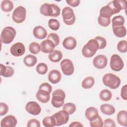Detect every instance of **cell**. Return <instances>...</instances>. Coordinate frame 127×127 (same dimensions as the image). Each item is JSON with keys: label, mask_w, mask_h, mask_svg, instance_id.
Here are the masks:
<instances>
[{"label": "cell", "mask_w": 127, "mask_h": 127, "mask_svg": "<svg viewBox=\"0 0 127 127\" xmlns=\"http://www.w3.org/2000/svg\"><path fill=\"white\" fill-rule=\"evenodd\" d=\"M99 50V45L95 39L89 40L82 49V54L86 58L93 57Z\"/></svg>", "instance_id": "obj_1"}, {"label": "cell", "mask_w": 127, "mask_h": 127, "mask_svg": "<svg viewBox=\"0 0 127 127\" xmlns=\"http://www.w3.org/2000/svg\"><path fill=\"white\" fill-rule=\"evenodd\" d=\"M102 82L105 86L112 89L118 88L121 83L120 78L111 73L105 74L102 78Z\"/></svg>", "instance_id": "obj_2"}, {"label": "cell", "mask_w": 127, "mask_h": 127, "mask_svg": "<svg viewBox=\"0 0 127 127\" xmlns=\"http://www.w3.org/2000/svg\"><path fill=\"white\" fill-rule=\"evenodd\" d=\"M16 36V31L14 28L11 26L4 27L0 34V41L5 44L11 43Z\"/></svg>", "instance_id": "obj_3"}, {"label": "cell", "mask_w": 127, "mask_h": 127, "mask_svg": "<svg viewBox=\"0 0 127 127\" xmlns=\"http://www.w3.org/2000/svg\"><path fill=\"white\" fill-rule=\"evenodd\" d=\"M65 97V92L62 89H58L52 93L51 103L52 105L57 108H60L64 105Z\"/></svg>", "instance_id": "obj_4"}, {"label": "cell", "mask_w": 127, "mask_h": 127, "mask_svg": "<svg viewBox=\"0 0 127 127\" xmlns=\"http://www.w3.org/2000/svg\"><path fill=\"white\" fill-rule=\"evenodd\" d=\"M62 17L64 22L67 25H72L75 21L74 11L70 7L65 6L63 9Z\"/></svg>", "instance_id": "obj_5"}, {"label": "cell", "mask_w": 127, "mask_h": 127, "mask_svg": "<svg viewBox=\"0 0 127 127\" xmlns=\"http://www.w3.org/2000/svg\"><path fill=\"white\" fill-rule=\"evenodd\" d=\"M26 17V10L24 7L20 5L14 10L12 13V20L17 23L23 22Z\"/></svg>", "instance_id": "obj_6"}, {"label": "cell", "mask_w": 127, "mask_h": 127, "mask_svg": "<svg viewBox=\"0 0 127 127\" xmlns=\"http://www.w3.org/2000/svg\"><path fill=\"white\" fill-rule=\"evenodd\" d=\"M52 117L54 119L55 126H60L66 124L69 118V115L63 110L53 114Z\"/></svg>", "instance_id": "obj_7"}, {"label": "cell", "mask_w": 127, "mask_h": 127, "mask_svg": "<svg viewBox=\"0 0 127 127\" xmlns=\"http://www.w3.org/2000/svg\"><path fill=\"white\" fill-rule=\"evenodd\" d=\"M110 65L113 70L119 71L123 68L124 64L120 56L117 54H114L111 56Z\"/></svg>", "instance_id": "obj_8"}, {"label": "cell", "mask_w": 127, "mask_h": 127, "mask_svg": "<svg viewBox=\"0 0 127 127\" xmlns=\"http://www.w3.org/2000/svg\"><path fill=\"white\" fill-rule=\"evenodd\" d=\"M63 73L67 76L71 75L74 72V67L72 61L69 59L63 60L60 64Z\"/></svg>", "instance_id": "obj_9"}, {"label": "cell", "mask_w": 127, "mask_h": 127, "mask_svg": "<svg viewBox=\"0 0 127 127\" xmlns=\"http://www.w3.org/2000/svg\"><path fill=\"white\" fill-rule=\"evenodd\" d=\"M112 9L114 14L119 13L121 10L125 9L127 6V1L124 0H114L108 4Z\"/></svg>", "instance_id": "obj_10"}, {"label": "cell", "mask_w": 127, "mask_h": 127, "mask_svg": "<svg viewBox=\"0 0 127 127\" xmlns=\"http://www.w3.org/2000/svg\"><path fill=\"white\" fill-rule=\"evenodd\" d=\"M26 111L33 116L38 115L41 111V108L39 104L35 101H29L25 106Z\"/></svg>", "instance_id": "obj_11"}, {"label": "cell", "mask_w": 127, "mask_h": 127, "mask_svg": "<svg viewBox=\"0 0 127 127\" xmlns=\"http://www.w3.org/2000/svg\"><path fill=\"white\" fill-rule=\"evenodd\" d=\"M11 54L14 57L22 56L25 52V48L24 44L21 42H17L11 46L10 49Z\"/></svg>", "instance_id": "obj_12"}, {"label": "cell", "mask_w": 127, "mask_h": 127, "mask_svg": "<svg viewBox=\"0 0 127 127\" xmlns=\"http://www.w3.org/2000/svg\"><path fill=\"white\" fill-rule=\"evenodd\" d=\"M107 57L103 55H99L96 56L93 60V65L98 69L104 68L107 64Z\"/></svg>", "instance_id": "obj_13"}, {"label": "cell", "mask_w": 127, "mask_h": 127, "mask_svg": "<svg viewBox=\"0 0 127 127\" xmlns=\"http://www.w3.org/2000/svg\"><path fill=\"white\" fill-rule=\"evenodd\" d=\"M17 121L12 115H8L3 118L0 122L1 127H14L16 126Z\"/></svg>", "instance_id": "obj_14"}, {"label": "cell", "mask_w": 127, "mask_h": 127, "mask_svg": "<svg viewBox=\"0 0 127 127\" xmlns=\"http://www.w3.org/2000/svg\"><path fill=\"white\" fill-rule=\"evenodd\" d=\"M41 50L44 53H50L54 50L56 47L54 43L50 40L47 39L43 41L40 45Z\"/></svg>", "instance_id": "obj_15"}, {"label": "cell", "mask_w": 127, "mask_h": 127, "mask_svg": "<svg viewBox=\"0 0 127 127\" xmlns=\"http://www.w3.org/2000/svg\"><path fill=\"white\" fill-rule=\"evenodd\" d=\"M33 34L36 38L42 40L47 37V32L45 28L42 26L38 25L34 28L33 30Z\"/></svg>", "instance_id": "obj_16"}, {"label": "cell", "mask_w": 127, "mask_h": 127, "mask_svg": "<svg viewBox=\"0 0 127 127\" xmlns=\"http://www.w3.org/2000/svg\"><path fill=\"white\" fill-rule=\"evenodd\" d=\"M50 92L46 90L39 89L36 96L38 101L43 103H46L50 100Z\"/></svg>", "instance_id": "obj_17"}, {"label": "cell", "mask_w": 127, "mask_h": 127, "mask_svg": "<svg viewBox=\"0 0 127 127\" xmlns=\"http://www.w3.org/2000/svg\"><path fill=\"white\" fill-rule=\"evenodd\" d=\"M85 116L89 121H92L96 119L99 116L98 110L94 107H90L85 110Z\"/></svg>", "instance_id": "obj_18"}, {"label": "cell", "mask_w": 127, "mask_h": 127, "mask_svg": "<svg viewBox=\"0 0 127 127\" xmlns=\"http://www.w3.org/2000/svg\"><path fill=\"white\" fill-rule=\"evenodd\" d=\"M77 45V42L75 39L71 36L66 37L63 42V47L67 50H73Z\"/></svg>", "instance_id": "obj_19"}, {"label": "cell", "mask_w": 127, "mask_h": 127, "mask_svg": "<svg viewBox=\"0 0 127 127\" xmlns=\"http://www.w3.org/2000/svg\"><path fill=\"white\" fill-rule=\"evenodd\" d=\"M62 78L61 72L57 69H53L50 71L48 74V79L49 81L53 84L59 83Z\"/></svg>", "instance_id": "obj_20"}, {"label": "cell", "mask_w": 127, "mask_h": 127, "mask_svg": "<svg viewBox=\"0 0 127 127\" xmlns=\"http://www.w3.org/2000/svg\"><path fill=\"white\" fill-rule=\"evenodd\" d=\"M40 13L45 16H53V9L52 4L45 3L40 7Z\"/></svg>", "instance_id": "obj_21"}, {"label": "cell", "mask_w": 127, "mask_h": 127, "mask_svg": "<svg viewBox=\"0 0 127 127\" xmlns=\"http://www.w3.org/2000/svg\"><path fill=\"white\" fill-rule=\"evenodd\" d=\"M0 75L4 77H10L14 73V70L13 67L10 66H5L2 64H0Z\"/></svg>", "instance_id": "obj_22"}, {"label": "cell", "mask_w": 127, "mask_h": 127, "mask_svg": "<svg viewBox=\"0 0 127 127\" xmlns=\"http://www.w3.org/2000/svg\"><path fill=\"white\" fill-rule=\"evenodd\" d=\"M118 123L121 126H127V112L126 110H122L118 112L117 116Z\"/></svg>", "instance_id": "obj_23"}, {"label": "cell", "mask_w": 127, "mask_h": 127, "mask_svg": "<svg viewBox=\"0 0 127 127\" xmlns=\"http://www.w3.org/2000/svg\"><path fill=\"white\" fill-rule=\"evenodd\" d=\"M100 110L101 112L106 115H112L115 112V107L109 104H103L100 106Z\"/></svg>", "instance_id": "obj_24"}, {"label": "cell", "mask_w": 127, "mask_h": 127, "mask_svg": "<svg viewBox=\"0 0 127 127\" xmlns=\"http://www.w3.org/2000/svg\"><path fill=\"white\" fill-rule=\"evenodd\" d=\"M48 58L50 61L52 62L58 63L62 60L63 58V54L61 51L55 50L49 54Z\"/></svg>", "instance_id": "obj_25"}, {"label": "cell", "mask_w": 127, "mask_h": 127, "mask_svg": "<svg viewBox=\"0 0 127 127\" xmlns=\"http://www.w3.org/2000/svg\"><path fill=\"white\" fill-rule=\"evenodd\" d=\"M113 14H114V13L112 9L108 4L103 6L100 9L99 16L102 17L110 18Z\"/></svg>", "instance_id": "obj_26"}, {"label": "cell", "mask_w": 127, "mask_h": 127, "mask_svg": "<svg viewBox=\"0 0 127 127\" xmlns=\"http://www.w3.org/2000/svg\"><path fill=\"white\" fill-rule=\"evenodd\" d=\"M23 62L27 66L32 67L37 63V59L36 56L29 54L24 57Z\"/></svg>", "instance_id": "obj_27"}, {"label": "cell", "mask_w": 127, "mask_h": 127, "mask_svg": "<svg viewBox=\"0 0 127 127\" xmlns=\"http://www.w3.org/2000/svg\"><path fill=\"white\" fill-rule=\"evenodd\" d=\"M113 31L114 35L119 38L124 37L126 35L127 30L126 27L123 26L113 27Z\"/></svg>", "instance_id": "obj_28"}, {"label": "cell", "mask_w": 127, "mask_h": 127, "mask_svg": "<svg viewBox=\"0 0 127 127\" xmlns=\"http://www.w3.org/2000/svg\"><path fill=\"white\" fill-rule=\"evenodd\" d=\"M0 7L1 10L5 12L11 11L13 8V2L9 0H4L1 2Z\"/></svg>", "instance_id": "obj_29"}, {"label": "cell", "mask_w": 127, "mask_h": 127, "mask_svg": "<svg viewBox=\"0 0 127 127\" xmlns=\"http://www.w3.org/2000/svg\"><path fill=\"white\" fill-rule=\"evenodd\" d=\"M94 83V78L92 76H88L83 79L81 86L84 89H89L93 86Z\"/></svg>", "instance_id": "obj_30"}, {"label": "cell", "mask_w": 127, "mask_h": 127, "mask_svg": "<svg viewBox=\"0 0 127 127\" xmlns=\"http://www.w3.org/2000/svg\"><path fill=\"white\" fill-rule=\"evenodd\" d=\"M99 97L101 100L103 101H108L111 99L112 94L110 90L108 89H103L100 92Z\"/></svg>", "instance_id": "obj_31"}, {"label": "cell", "mask_w": 127, "mask_h": 127, "mask_svg": "<svg viewBox=\"0 0 127 127\" xmlns=\"http://www.w3.org/2000/svg\"><path fill=\"white\" fill-rule=\"evenodd\" d=\"M112 27L119 26H123L125 23V18L122 15L114 16L112 19Z\"/></svg>", "instance_id": "obj_32"}, {"label": "cell", "mask_w": 127, "mask_h": 127, "mask_svg": "<svg viewBox=\"0 0 127 127\" xmlns=\"http://www.w3.org/2000/svg\"><path fill=\"white\" fill-rule=\"evenodd\" d=\"M63 110L65 111L68 115H71L76 111V106L72 103H67L64 105Z\"/></svg>", "instance_id": "obj_33"}, {"label": "cell", "mask_w": 127, "mask_h": 127, "mask_svg": "<svg viewBox=\"0 0 127 127\" xmlns=\"http://www.w3.org/2000/svg\"><path fill=\"white\" fill-rule=\"evenodd\" d=\"M29 50L30 53L33 54H37L41 51V47L39 44L37 42H33L29 45Z\"/></svg>", "instance_id": "obj_34"}, {"label": "cell", "mask_w": 127, "mask_h": 127, "mask_svg": "<svg viewBox=\"0 0 127 127\" xmlns=\"http://www.w3.org/2000/svg\"><path fill=\"white\" fill-rule=\"evenodd\" d=\"M44 126L46 127H53L55 126V122L52 116H48L44 118L42 121Z\"/></svg>", "instance_id": "obj_35"}, {"label": "cell", "mask_w": 127, "mask_h": 127, "mask_svg": "<svg viewBox=\"0 0 127 127\" xmlns=\"http://www.w3.org/2000/svg\"><path fill=\"white\" fill-rule=\"evenodd\" d=\"M48 67L47 65L43 63H41L38 64L36 66V71L40 74H45L48 71Z\"/></svg>", "instance_id": "obj_36"}, {"label": "cell", "mask_w": 127, "mask_h": 127, "mask_svg": "<svg viewBox=\"0 0 127 127\" xmlns=\"http://www.w3.org/2000/svg\"><path fill=\"white\" fill-rule=\"evenodd\" d=\"M48 26L52 30L57 31L60 28V23L57 19H50L48 21Z\"/></svg>", "instance_id": "obj_37"}, {"label": "cell", "mask_w": 127, "mask_h": 127, "mask_svg": "<svg viewBox=\"0 0 127 127\" xmlns=\"http://www.w3.org/2000/svg\"><path fill=\"white\" fill-rule=\"evenodd\" d=\"M117 49L121 53H126L127 51V42L126 40L120 41L117 45Z\"/></svg>", "instance_id": "obj_38"}, {"label": "cell", "mask_w": 127, "mask_h": 127, "mask_svg": "<svg viewBox=\"0 0 127 127\" xmlns=\"http://www.w3.org/2000/svg\"><path fill=\"white\" fill-rule=\"evenodd\" d=\"M47 39L52 41L55 44V46H57L60 43V38L58 35L55 33H50L48 35Z\"/></svg>", "instance_id": "obj_39"}, {"label": "cell", "mask_w": 127, "mask_h": 127, "mask_svg": "<svg viewBox=\"0 0 127 127\" xmlns=\"http://www.w3.org/2000/svg\"><path fill=\"white\" fill-rule=\"evenodd\" d=\"M98 22L99 24L103 27H107L111 23L110 18H104L100 16L98 17Z\"/></svg>", "instance_id": "obj_40"}, {"label": "cell", "mask_w": 127, "mask_h": 127, "mask_svg": "<svg viewBox=\"0 0 127 127\" xmlns=\"http://www.w3.org/2000/svg\"><path fill=\"white\" fill-rule=\"evenodd\" d=\"M98 42L99 45V49H104L107 45L106 40L103 37L97 36L94 38Z\"/></svg>", "instance_id": "obj_41"}, {"label": "cell", "mask_w": 127, "mask_h": 127, "mask_svg": "<svg viewBox=\"0 0 127 127\" xmlns=\"http://www.w3.org/2000/svg\"><path fill=\"white\" fill-rule=\"evenodd\" d=\"M103 122L102 119L100 116L94 121H90V125L91 127H103Z\"/></svg>", "instance_id": "obj_42"}, {"label": "cell", "mask_w": 127, "mask_h": 127, "mask_svg": "<svg viewBox=\"0 0 127 127\" xmlns=\"http://www.w3.org/2000/svg\"><path fill=\"white\" fill-rule=\"evenodd\" d=\"M8 111V107L7 105L4 103L1 102L0 103V115L2 116L7 114Z\"/></svg>", "instance_id": "obj_43"}, {"label": "cell", "mask_w": 127, "mask_h": 127, "mask_svg": "<svg viewBox=\"0 0 127 127\" xmlns=\"http://www.w3.org/2000/svg\"><path fill=\"white\" fill-rule=\"evenodd\" d=\"M27 126V127H40V123L38 120L33 119L28 121Z\"/></svg>", "instance_id": "obj_44"}, {"label": "cell", "mask_w": 127, "mask_h": 127, "mask_svg": "<svg viewBox=\"0 0 127 127\" xmlns=\"http://www.w3.org/2000/svg\"><path fill=\"white\" fill-rule=\"evenodd\" d=\"M116 124L114 120L111 119H106L103 122V126L104 127H115Z\"/></svg>", "instance_id": "obj_45"}, {"label": "cell", "mask_w": 127, "mask_h": 127, "mask_svg": "<svg viewBox=\"0 0 127 127\" xmlns=\"http://www.w3.org/2000/svg\"><path fill=\"white\" fill-rule=\"evenodd\" d=\"M39 89H43V90H46V91H48L49 92H50L51 93V92H52V87L48 83L44 82V83H42L40 85V86L39 87Z\"/></svg>", "instance_id": "obj_46"}, {"label": "cell", "mask_w": 127, "mask_h": 127, "mask_svg": "<svg viewBox=\"0 0 127 127\" xmlns=\"http://www.w3.org/2000/svg\"><path fill=\"white\" fill-rule=\"evenodd\" d=\"M53 9V17H58L60 14L61 9L56 4L52 3Z\"/></svg>", "instance_id": "obj_47"}, {"label": "cell", "mask_w": 127, "mask_h": 127, "mask_svg": "<svg viewBox=\"0 0 127 127\" xmlns=\"http://www.w3.org/2000/svg\"><path fill=\"white\" fill-rule=\"evenodd\" d=\"M121 91V97L123 99H124L125 100H127V85L126 84L122 87Z\"/></svg>", "instance_id": "obj_48"}, {"label": "cell", "mask_w": 127, "mask_h": 127, "mask_svg": "<svg viewBox=\"0 0 127 127\" xmlns=\"http://www.w3.org/2000/svg\"><path fill=\"white\" fill-rule=\"evenodd\" d=\"M65 1L69 5L74 7L78 6L80 2L79 0H66Z\"/></svg>", "instance_id": "obj_49"}, {"label": "cell", "mask_w": 127, "mask_h": 127, "mask_svg": "<svg viewBox=\"0 0 127 127\" xmlns=\"http://www.w3.org/2000/svg\"><path fill=\"white\" fill-rule=\"evenodd\" d=\"M83 126L79 122H73L69 125V127H83Z\"/></svg>", "instance_id": "obj_50"}]
</instances>
